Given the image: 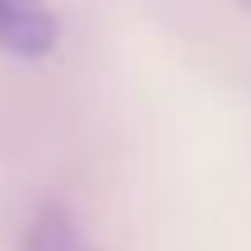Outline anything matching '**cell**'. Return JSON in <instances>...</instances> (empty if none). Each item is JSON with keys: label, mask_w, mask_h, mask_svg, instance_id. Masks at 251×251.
<instances>
[{"label": "cell", "mask_w": 251, "mask_h": 251, "mask_svg": "<svg viewBox=\"0 0 251 251\" xmlns=\"http://www.w3.org/2000/svg\"><path fill=\"white\" fill-rule=\"evenodd\" d=\"M61 47V19L47 0H0V51L14 61H47Z\"/></svg>", "instance_id": "obj_1"}, {"label": "cell", "mask_w": 251, "mask_h": 251, "mask_svg": "<svg viewBox=\"0 0 251 251\" xmlns=\"http://www.w3.org/2000/svg\"><path fill=\"white\" fill-rule=\"evenodd\" d=\"M24 251H98L65 205H42L24 233Z\"/></svg>", "instance_id": "obj_2"}, {"label": "cell", "mask_w": 251, "mask_h": 251, "mask_svg": "<svg viewBox=\"0 0 251 251\" xmlns=\"http://www.w3.org/2000/svg\"><path fill=\"white\" fill-rule=\"evenodd\" d=\"M247 5H251V0H247Z\"/></svg>", "instance_id": "obj_3"}]
</instances>
